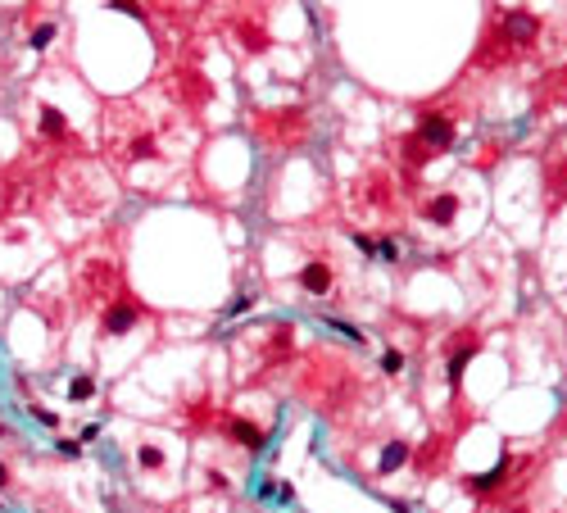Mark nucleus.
Listing matches in <instances>:
<instances>
[{
	"mask_svg": "<svg viewBox=\"0 0 567 513\" xmlns=\"http://www.w3.org/2000/svg\"><path fill=\"white\" fill-rule=\"evenodd\" d=\"M231 436H236V441H240V445H245V450H263V441H268V436H263V432H259V427L240 423V418H231Z\"/></svg>",
	"mask_w": 567,
	"mask_h": 513,
	"instance_id": "0eeeda50",
	"label": "nucleus"
},
{
	"mask_svg": "<svg viewBox=\"0 0 567 513\" xmlns=\"http://www.w3.org/2000/svg\"><path fill=\"white\" fill-rule=\"evenodd\" d=\"M254 305V295H236V300H231V309H227V314H245V309H250Z\"/></svg>",
	"mask_w": 567,
	"mask_h": 513,
	"instance_id": "a211bd4d",
	"label": "nucleus"
},
{
	"mask_svg": "<svg viewBox=\"0 0 567 513\" xmlns=\"http://www.w3.org/2000/svg\"><path fill=\"white\" fill-rule=\"evenodd\" d=\"M55 450L64 459H77V454H82V441H55Z\"/></svg>",
	"mask_w": 567,
	"mask_h": 513,
	"instance_id": "dca6fc26",
	"label": "nucleus"
},
{
	"mask_svg": "<svg viewBox=\"0 0 567 513\" xmlns=\"http://www.w3.org/2000/svg\"><path fill=\"white\" fill-rule=\"evenodd\" d=\"M400 368H404V354H400V350H386V354H382V372H391V377H395Z\"/></svg>",
	"mask_w": 567,
	"mask_h": 513,
	"instance_id": "4468645a",
	"label": "nucleus"
},
{
	"mask_svg": "<svg viewBox=\"0 0 567 513\" xmlns=\"http://www.w3.org/2000/svg\"><path fill=\"white\" fill-rule=\"evenodd\" d=\"M472 354H477V345H472V341H468V345H463V350H458V354H454V359H449V386H458V382H463V368H468V363H472Z\"/></svg>",
	"mask_w": 567,
	"mask_h": 513,
	"instance_id": "6e6552de",
	"label": "nucleus"
},
{
	"mask_svg": "<svg viewBox=\"0 0 567 513\" xmlns=\"http://www.w3.org/2000/svg\"><path fill=\"white\" fill-rule=\"evenodd\" d=\"M110 10H118V14H132V19H145V10L136 5V0H110Z\"/></svg>",
	"mask_w": 567,
	"mask_h": 513,
	"instance_id": "2eb2a0df",
	"label": "nucleus"
},
{
	"mask_svg": "<svg viewBox=\"0 0 567 513\" xmlns=\"http://www.w3.org/2000/svg\"><path fill=\"white\" fill-rule=\"evenodd\" d=\"M5 481H10V468H5V463H0V486H5Z\"/></svg>",
	"mask_w": 567,
	"mask_h": 513,
	"instance_id": "6ab92c4d",
	"label": "nucleus"
},
{
	"mask_svg": "<svg viewBox=\"0 0 567 513\" xmlns=\"http://www.w3.org/2000/svg\"><path fill=\"white\" fill-rule=\"evenodd\" d=\"M136 463H141V468H150V472H159V468H164V450L154 445V441H145V445L136 450Z\"/></svg>",
	"mask_w": 567,
	"mask_h": 513,
	"instance_id": "9b49d317",
	"label": "nucleus"
},
{
	"mask_svg": "<svg viewBox=\"0 0 567 513\" xmlns=\"http://www.w3.org/2000/svg\"><path fill=\"white\" fill-rule=\"evenodd\" d=\"M458 214V200L449 196V191H440L436 200H426V219L436 223V228H449V219Z\"/></svg>",
	"mask_w": 567,
	"mask_h": 513,
	"instance_id": "39448f33",
	"label": "nucleus"
},
{
	"mask_svg": "<svg viewBox=\"0 0 567 513\" xmlns=\"http://www.w3.org/2000/svg\"><path fill=\"white\" fill-rule=\"evenodd\" d=\"M331 282H336V277H331V268H327L322 259H313V263H305V268H300V286H305L309 295H327Z\"/></svg>",
	"mask_w": 567,
	"mask_h": 513,
	"instance_id": "20e7f679",
	"label": "nucleus"
},
{
	"mask_svg": "<svg viewBox=\"0 0 567 513\" xmlns=\"http://www.w3.org/2000/svg\"><path fill=\"white\" fill-rule=\"evenodd\" d=\"M50 41H55V23H41V28H32V41L28 46H32V50H45Z\"/></svg>",
	"mask_w": 567,
	"mask_h": 513,
	"instance_id": "f8f14e48",
	"label": "nucleus"
},
{
	"mask_svg": "<svg viewBox=\"0 0 567 513\" xmlns=\"http://www.w3.org/2000/svg\"><path fill=\"white\" fill-rule=\"evenodd\" d=\"M28 414H32L41 427H59V414H50V409H41V404H28Z\"/></svg>",
	"mask_w": 567,
	"mask_h": 513,
	"instance_id": "ddd939ff",
	"label": "nucleus"
},
{
	"mask_svg": "<svg viewBox=\"0 0 567 513\" xmlns=\"http://www.w3.org/2000/svg\"><path fill=\"white\" fill-rule=\"evenodd\" d=\"M404 459H409V445H404V441H391V445L382 450V472L404 468Z\"/></svg>",
	"mask_w": 567,
	"mask_h": 513,
	"instance_id": "1a4fd4ad",
	"label": "nucleus"
},
{
	"mask_svg": "<svg viewBox=\"0 0 567 513\" xmlns=\"http://www.w3.org/2000/svg\"><path fill=\"white\" fill-rule=\"evenodd\" d=\"M413 141H417V145H426L431 154L449 150V141H454V119H449V114H426Z\"/></svg>",
	"mask_w": 567,
	"mask_h": 513,
	"instance_id": "f03ea898",
	"label": "nucleus"
},
{
	"mask_svg": "<svg viewBox=\"0 0 567 513\" xmlns=\"http://www.w3.org/2000/svg\"><path fill=\"white\" fill-rule=\"evenodd\" d=\"M96 395V377L91 372H77L73 382H68V400H91Z\"/></svg>",
	"mask_w": 567,
	"mask_h": 513,
	"instance_id": "9d476101",
	"label": "nucleus"
},
{
	"mask_svg": "<svg viewBox=\"0 0 567 513\" xmlns=\"http://www.w3.org/2000/svg\"><path fill=\"white\" fill-rule=\"evenodd\" d=\"M354 245H359L363 254H377V241H372V237H363V232H354Z\"/></svg>",
	"mask_w": 567,
	"mask_h": 513,
	"instance_id": "f3484780",
	"label": "nucleus"
},
{
	"mask_svg": "<svg viewBox=\"0 0 567 513\" xmlns=\"http://www.w3.org/2000/svg\"><path fill=\"white\" fill-rule=\"evenodd\" d=\"M136 318H141V305H136L132 295H114L105 318H100V332H105V336H123V332L136 328Z\"/></svg>",
	"mask_w": 567,
	"mask_h": 513,
	"instance_id": "f257e3e1",
	"label": "nucleus"
},
{
	"mask_svg": "<svg viewBox=\"0 0 567 513\" xmlns=\"http://www.w3.org/2000/svg\"><path fill=\"white\" fill-rule=\"evenodd\" d=\"M535 32H540V19H535V14H526V10H513V14H504V41H513V46H526Z\"/></svg>",
	"mask_w": 567,
	"mask_h": 513,
	"instance_id": "7ed1b4c3",
	"label": "nucleus"
},
{
	"mask_svg": "<svg viewBox=\"0 0 567 513\" xmlns=\"http://www.w3.org/2000/svg\"><path fill=\"white\" fill-rule=\"evenodd\" d=\"M37 123H41V132H45V137H55V141H59V137H68V119L55 110V105H41Z\"/></svg>",
	"mask_w": 567,
	"mask_h": 513,
	"instance_id": "423d86ee",
	"label": "nucleus"
}]
</instances>
